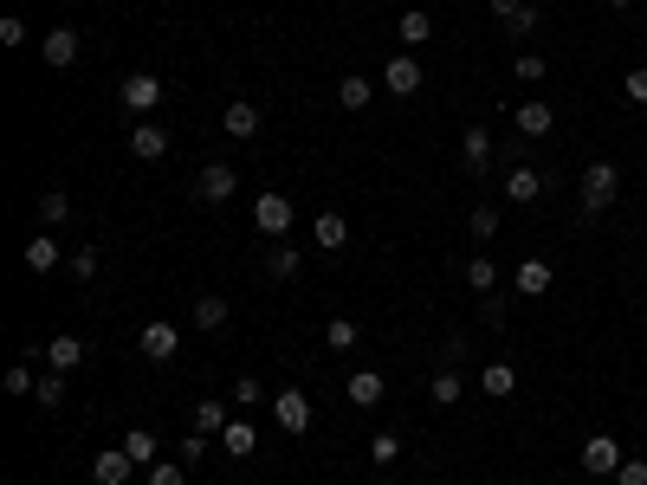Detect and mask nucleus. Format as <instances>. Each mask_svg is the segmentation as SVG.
Listing matches in <instances>:
<instances>
[{
	"mask_svg": "<svg viewBox=\"0 0 647 485\" xmlns=\"http://www.w3.org/2000/svg\"><path fill=\"white\" fill-rule=\"evenodd\" d=\"M382 388H389V382H382L376 369H356V376H350V408H376Z\"/></svg>",
	"mask_w": 647,
	"mask_h": 485,
	"instance_id": "21",
	"label": "nucleus"
},
{
	"mask_svg": "<svg viewBox=\"0 0 647 485\" xmlns=\"http://www.w3.org/2000/svg\"><path fill=\"white\" fill-rule=\"evenodd\" d=\"M382 91H395V97H415V91H421V65L408 59V52H395V59L382 65Z\"/></svg>",
	"mask_w": 647,
	"mask_h": 485,
	"instance_id": "8",
	"label": "nucleus"
},
{
	"mask_svg": "<svg viewBox=\"0 0 647 485\" xmlns=\"http://www.w3.org/2000/svg\"><path fill=\"white\" fill-rule=\"evenodd\" d=\"M59 220H72V194L46 188V194H39V227H59Z\"/></svg>",
	"mask_w": 647,
	"mask_h": 485,
	"instance_id": "25",
	"label": "nucleus"
},
{
	"mask_svg": "<svg viewBox=\"0 0 647 485\" xmlns=\"http://www.w3.org/2000/svg\"><path fill=\"white\" fill-rule=\"evenodd\" d=\"M39 59H46L52 72H65V65L78 59V33H72V26H52V33L39 39Z\"/></svg>",
	"mask_w": 647,
	"mask_h": 485,
	"instance_id": "10",
	"label": "nucleus"
},
{
	"mask_svg": "<svg viewBox=\"0 0 647 485\" xmlns=\"http://www.w3.org/2000/svg\"><path fill=\"white\" fill-rule=\"evenodd\" d=\"M20 259H26V272H52V266H59L65 253H59V240H52V233L39 227L33 240H26V253H20Z\"/></svg>",
	"mask_w": 647,
	"mask_h": 485,
	"instance_id": "15",
	"label": "nucleus"
},
{
	"mask_svg": "<svg viewBox=\"0 0 647 485\" xmlns=\"http://www.w3.org/2000/svg\"><path fill=\"white\" fill-rule=\"evenodd\" d=\"M428 33H434V20H428L421 7H408V13H402V52H408V46H421Z\"/></svg>",
	"mask_w": 647,
	"mask_h": 485,
	"instance_id": "29",
	"label": "nucleus"
},
{
	"mask_svg": "<svg viewBox=\"0 0 647 485\" xmlns=\"http://www.w3.org/2000/svg\"><path fill=\"white\" fill-rule=\"evenodd\" d=\"M615 194H622V169L615 162H589L583 169V214H609Z\"/></svg>",
	"mask_w": 647,
	"mask_h": 485,
	"instance_id": "1",
	"label": "nucleus"
},
{
	"mask_svg": "<svg viewBox=\"0 0 647 485\" xmlns=\"http://www.w3.org/2000/svg\"><path fill=\"white\" fill-rule=\"evenodd\" d=\"M175 453H182V466H195L201 453H208V434H195V427H188V440H182V447H175Z\"/></svg>",
	"mask_w": 647,
	"mask_h": 485,
	"instance_id": "43",
	"label": "nucleus"
},
{
	"mask_svg": "<svg viewBox=\"0 0 647 485\" xmlns=\"http://www.w3.org/2000/svg\"><path fill=\"white\" fill-rule=\"evenodd\" d=\"M479 388H486V395H499V401H512V395H518V369H512V363H486Z\"/></svg>",
	"mask_w": 647,
	"mask_h": 485,
	"instance_id": "22",
	"label": "nucleus"
},
{
	"mask_svg": "<svg viewBox=\"0 0 647 485\" xmlns=\"http://www.w3.org/2000/svg\"><path fill=\"white\" fill-rule=\"evenodd\" d=\"M505 26H512V33H538V7H531V0H525V7H518V13H512V20H505Z\"/></svg>",
	"mask_w": 647,
	"mask_h": 485,
	"instance_id": "45",
	"label": "nucleus"
},
{
	"mask_svg": "<svg viewBox=\"0 0 647 485\" xmlns=\"http://www.w3.org/2000/svg\"><path fill=\"white\" fill-rule=\"evenodd\" d=\"M130 156H136V162H162V156H169V130L143 117V123L130 130Z\"/></svg>",
	"mask_w": 647,
	"mask_h": 485,
	"instance_id": "7",
	"label": "nucleus"
},
{
	"mask_svg": "<svg viewBox=\"0 0 647 485\" xmlns=\"http://www.w3.org/2000/svg\"><path fill=\"white\" fill-rule=\"evenodd\" d=\"M512 291H518V298H544V291H550V266H544V259H525V266L512 272Z\"/></svg>",
	"mask_w": 647,
	"mask_h": 485,
	"instance_id": "17",
	"label": "nucleus"
},
{
	"mask_svg": "<svg viewBox=\"0 0 647 485\" xmlns=\"http://www.w3.org/2000/svg\"><path fill=\"white\" fill-rule=\"evenodd\" d=\"M466 227H473V240H492V233H499V207H492V201H479Z\"/></svg>",
	"mask_w": 647,
	"mask_h": 485,
	"instance_id": "34",
	"label": "nucleus"
},
{
	"mask_svg": "<svg viewBox=\"0 0 647 485\" xmlns=\"http://www.w3.org/2000/svg\"><path fill=\"white\" fill-rule=\"evenodd\" d=\"M220 130H227V136H240V143H246V136H259V104L233 97V104L220 110Z\"/></svg>",
	"mask_w": 647,
	"mask_h": 485,
	"instance_id": "13",
	"label": "nucleus"
},
{
	"mask_svg": "<svg viewBox=\"0 0 647 485\" xmlns=\"http://www.w3.org/2000/svg\"><path fill=\"white\" fill-rule=\"evenodd\" d=\"M136 473V460L123 447H110V453H91V485H123Z\"/></svg>",
	"mask_w": 647,
	"mask_h": 485,
	"instance_id": "9",
	"label": "nucleus"
},
{
	"mask_svg": "<svg viewBox=\"0 0 647 485\" xmlns=\"http://www.w3.org/2000/svg\"><path fill=\"white\" fill-rule=\"evenodd\" d=\"M324 343H330V350H356V324H350V317H330V324H324Z\"/></svg>",
	"mask_w": 647,
	"mask_h": 485,
	"instance_id": "35",
	"label": "nucleus"
},
{
	"mask_svg": "<svg viewBox=\"0 0 647 485\" xmlns=\"http://www.w3.org/2000/svg\"><path fill=\"white\" fill-rule=\"evenodd\" d=\"M369 460H376L382 473H389V466L402 460V440H395V434H376V440H369Z\"/></svg>",
	"mask_w": 647,
	"mask_h": 485,
	"instance_id": "33",
	"label": "nucleus"
},
{
	"mask_svg": "<svg viewBox=\"0 0 647 485\" xmlns=\"http://www.w3.org/2000/svg\"><path fill=\"white\" fill-rule=\"evenodd\" d=\"M538 194H544V175L538 169H512V175H505V201H512V207H531Z\"/></svg>",
	"mask_w": 647,
	"mask_h": 485,
	"instance_id": "16",
	"label": "nucleus"
},
{
	"mask_svg": "<svg viewBox=\"0 0 647 485\" xmlns=\"http://www.w3.org/2000/svg\"><path fill=\"white\" fill-rule=\"evenodd\" d=\"M428 485H440V479H428Z\"/></svg>",
	"mask_w": 647,
	"mask_h": 485,
	"instance_id": "49",
	"label": "nucleus"
},
{
	"mask_svg": "<svg viewBox=\"0 0 647 485\" xmlns=\"http://www.w3.org/2000/svg\"><path fill=\"white\" fill-rule=\"evenodd\" d=\"M123 453H130V460L149 473V466H156V453H162V440L149 434V427H130V434H123Z\"/></svg>",
	"mask_w": 647,
	"mask_h": 485,
	"instance_id": "19",
	"label": "nucleus"
},
{
	"mask_svg": "<svg viewBox=\"0 0 647 485\" xmlns=\"http://www.w3.org/2000/svg\"><path fill=\"white\" fill-rule=\"evenodd\" d=\"M369 97H376V85H369V78H356V72H350V78H343V85H337V104H343V110H363Z\"/></svg>",
	"mask_w": 647,
	"mask_h": 485,
	"instance_id": "28",
	"label": "nucleus"
},
{
	"mask_svg": "<svg viewBox=\"0 0 647 485\" xmlns=\"http://www.w3.org/2000/svg\"><path fill=\"white\" fill-rule=\"evenodd\" d=\"M46 363H52V369H65V376H72V369L85 363V337H72V330H59V337L46 343Z\"/></svg>",
	"mask_w": 647,
	"mask_h": 485,
	"instance_id": "14",
	"label": "nucleus"
},
{
	"mask_svg": "<svg viewBox=\"0 0 647 485\" xmlns=\"http://www.w3.org/2000/svg\"><path fill=\"white\" fill-rule=\"evenodd\" d=\"M628 453H622V440L615 434H589L583 440V453H576V466H583L589 479H615V466H622Z\"/></svg>",
	"mask_w": 647,
	"mask_h": 485,
	"instance_id": "2",
	"label": "nucleus"
},
{
	"mask_svg": "<svg viewBox=\"0 0 647 485\" xmlns=\"http://www.w3.org/2000/svg\"><path fill=\"white\" fill-rule=\"evenodd\" d=\"M272 421H279L285 434H305V427L318 421V408H311L305 388H285V395H272Z\"/></svg>",
	"mask_w": 647,
	"mask_h": 485,
	"instance_id": "3",
	"label": "nucleus"
},
{
	"mask_svg": "<svg viewBox=\"0 0 647 485\" xmlns=\"http://www.w3.org/2000/svg\"><path fill=\"white\" fill-rule=\"evenodd\" d=\"M615 485H647V460H622L615 466Z\"/></svg>",
	"mask_w": 647,
	"mask_h": 485,
	"instance_id": "44",
	"label": "nucleus"
},
{
	"mask_svg": "<svg viewBox=\"0 0 647 485\" xmlns=\"http://www.w3.org/2000/svg\"><path fill=\"white\" fill-rule=\"evenodd\" d=\"M65 266H72V279H98V246H78Z\"/></svg>",
	"mask_w": 647,
	"mask_h": 485,
	"instance_id": "39",
	"label": "nucleus"
},
{
	"mask_svg": "<svg viewBox=\"0 0 647 485\" xmlns=\"http://www.w3.org/2000/svg\"><path fill=\"white\" fill-rule=\"evenodd\" d=\"M512 72H518V85H538V78H544V59H538V52H518Z\"/></svg>",
	"mask_w": 647,
	"mask_h": 485,
	"instance_id": "40",
	"label": "nucleus"
},
{
	"mask_svg": "<svg viewBox=\"0 0 647 485\" xmlns=\"http://www.w3.org/2000/svg\"><path fill=\"white\" fill-rule=\"evenodd\" d=\"M466 285H473V291H499V266H492L486 253H473V259H466Z\"/></svg>",
	"mask_w": 647,
	"mask_h": 485,
	"instance_id": "27",
	"label": "nucleus"
},
{
	"mask_svg": "<svg viewBox=\"0 0 647 485\" xmlns=\"http://www.w3.org/2000/svg\"><path fill=\"white\" fill-rule=\"evenodd\" d=\"M428 395L440 401V408H453V401H460V376H453V369H440V376L428 382Z\"/></svg>",
	"mask_w": 647,
	"mask_h": 485,
	"instance_id": "36",
	"label": "nucleus"
},
{
	"mask_svg": "<svg viewBox=\"0 0 647 485\" xmlns=\"http://www.w3.org/2000/svg\"><path fill=\"white\" fill-rule=\"evenodd\" d=\"M195 194L208 207H220V201H233V194H240V175H233V162H208V169L195 175Z\"/></svg>",
	"mask_w": 647,
	"mask_h": 485,
	"instance_id": "4",
	"label": "nucleus"
},
{
	"mask_svg": "<svg viewBox=\"0 0 647 485\" xmlns=\"http://www.w3.org/2000/svg\"><path fill=\"white\" fill-rule=\"evenodd\" d=\"M266 272H272V279H298V246H272Z\"/></svg>",
	"mask_w": 647,
	"mask_h": 485,
	"instance_id": "31",
	"label": "nucleus"
},
{
	"mask_svg": "<svg viewBox=\"0 0 647 485\" xmlns=\"http://www.w3.org/2000/svg\"><path fill=\"white\" fill-rule=\"evenodd\" d=\"M311 240L337 253V246H350V220H343V214H318V227H311Z\"/></svg>",
	"mask_w": 647,
	"mask_h": 485,
	"instance_id": "23",
	"label": "nucleus"
},
{
	"mask_svg": "<svg viewBox=\"0 0 647 485\" xmlns=\"http://www.w3.org/2000/svg\"><path fill=\"white\" fill-rule=\"evenodd\" d=\"M233 401H240V408H259V401H272V395H266V382H259V376H240V382H233Z\"/></svg>",
	"mask_w": 647,
	"mask_h": 485,
	"instance_id": "37",
	"label": "nucleus"
},
{
	"mask_svg": "<svg viewBox=\"0 0 647 485\" xmlns=\"http://www.w3.org/2000/svg\"><path fill=\"white\" fill-rule=\"evenodd\" d=\"M175 350H182V330H175V324H162V317H156V324H143V356H149V363H169Z\"/></svg>",
	"mask_w": 647,
	"mask_h": 485,
	"instance_id": "11",
	"label": "nucleus"
},
{
	"mask_svg": "<svg viewBox=\"0 0 647 485\" xmlns=\"http://www.w3.org/2000/svg\"><path fill=\"white\" fill-rule=\"evenodd\" d=\"M220 447H227L233 460H253V453H259V427H253V421H227V434H220Z\"/></svg>",
	"mask_w": 647,
	"mask_h": 485,
	"instance_id": "18",
	"label": "nucleus"
},
{
	"mask_svg": "<svg viewBox=\"0 0 647 485\" xmlns=\"http://www.w3.org/2000/svg\"><path fill=\"white\" fill-rule=\"evenodd\" d=\"M376 485H389V479H376Z\"/></svg>",
	"mask_w": 647,
	"mask_h": 485,
	"instance_id": "48",
	"label": "nucleus"
},
{
	"mask_svg": "<svg viewBox=\"0 0 647 485\" xmlns=\"http://www.w3.org/2000/svg\"><path fill=\"white\" fill-rule=\"evenodd\" d=\"M0 46H7V52L26 46V20H20V13H7V20H0Z\"/></svg>",
	"mask_w": 647,
	"mask_h": 485,
	"instance_id": "41",
	"label": "nucleus"
},
{
	"mask_svg": "<svg viewBox=\"0 0 647 485\" xmlns=\"http://www.w3.org/2000/svg\"><path fill=\"white\" fill-rule=\"evenodd\" d=\"M117 97H123V110H130V117H136V123H143V117H149V110H156V104H162V78H149V72H136V78H123V91H117Z\"/></svg>",
	"mask_w": 647,
	"mask_h": 485,
	"instance_id": "5",
	"label": "nucleus"
},
{
	"mask_svg": "<svg viewBox=\"0 0 647 485\" xmlns=\"http://www.w3.org/2000/svg\"><path fill=\"white\" fill-rule=\"evenodd\" d=\"M512 123H518V136H550V130H557V110H550L544 97H525Z\"/></svg>",
	"mask_w": 647,
	"mask_h": 485,
	"instance_id": "12",
	"label": "nucleus"
},
{
	"mask_svg": "<svg viewBox=\"0 0 647 485\" xmlns=\"http://www.w3.org/2000/svg\"><path fill=\"white\" fill-rule=\"evenodd\" d=\"M33 401H39V408H59V401H65V369H46L39 388H33Z\"/></svg>",
	"mask_w": 647,
	"mask_h": 485,
	"instance_id": "30",
	"label": "nucleus"
},
{
	"mask_svg": "<svg viewBox=\"0 0 647 485\" xmlns=\"http://www.w3.org/2000/svg\"><path fill=\"white\" fill-rule=\"evenodd\" d=\"M460 156H466V169H486V162H492V130H479V123H473V130H466L460 136Z\"/></svg>",
	"mask_w": 647,
	"mask_h": 485,
	"instance_id": "20",
	"label": "nucleus"
},
{
	"mask_svg": "<svg viewBox=\"0 0 647 485\" xmlns=\"http://www.w3.org/2000/svg\"><path fill=\"white\" fill-rule=\"evenodd\" d=\"M292 214H298L292 194H259V201H253V227H259V233H272V240H279V233L292 227Z\"/></svg>",
	"mask_w": 647,
	"mask_h": 485,
	"instance_id": "6",
	"label": "nucleus"
},
{
	"mask_svg": "<svg viewBox=\"0 0 647 485\" xmlns=\"http://www.w3.org/2000/svg\"><path fill=\"white\" fill-rule=\"evenodd\" d=\"M220 324H227V298L201 291V298H195V330H220Z\"/></svg>",
	"mask_w": 647,
	"mask_h": 485,
	"instance_id": "26",
	"label": "nucleus"
},
{
	"mask_svg": "<svg viewBox=\"0 0 647 485\" xmlns=\"http://www.w3.org/2000/svg\"><path fill=\"white\" fill-rule=\"evenodd\" d=\"M227 401H195V434H227Z\"/></svg>",
	"mask_w": 647,
	"mask_h": 485,
	"instance_id": "24",
	"label": "nucleus"
},
{
	"mask_svg": "<svg viewBox=\"0 0 647 485\" xmlns=\"http://www.w3.org/2000/svg\"><path fill=\"white\" fill-rule=\"evenodd\" d=\"M149 485H188V466L182 460H156L149 466Z\"/></svg>",
	"mask_w": 647,
	"mask_h": 485,
	"instance_id": "38",
	"label": "nucleus"
},
{
	"mask_svg": "<svg viewBox=\"0 0 647 485\" xmlns=\"http://www.w3.org/2000/svg\"><path fill=\"white\" fill-rule=\"evenodd\" d=\"M0 388H7V395H33V388H39L33 382V356H26V363H13L7 376H0Z\"/></svg>",
	"mask_w": 647,
	"mask_h": 485,
	"instance_id": "32",
	"label": "nucleus"
},
{
	"mask_svg": "<svg viewBox=\"0 0 647 485\" xmlns=\"http://www.w3.org/2000/svg\"><path fill=\"white\" fill-rule=\"evenodd\" d=\"M622 97H628V104H641V110H647V65H641V72H628V78H622Z\"/></svg>",
	"mask_w": 647,
	"mask_h": 485,
	"instance_id": "42",
	"label": "nucleus"
},
{
	"mask_svg": "<svg viewBox=\"0 0 647 485\" xmlns=\"http://www.w3.org/2000/svg\"><path fill=\"white\" fill-rule=\"evenodd\" d=\"M609 7H615V13H628V7H635V0H609Z\"/></svg>",
	"mask_w": 647,
	"mask_h": 485,
	"instance_id": "47",
	"label": "nucleus"
},
{
	"mask_svg": "<svg viewBox=\"0 0 647 485\" xmlns=\"http://www.w3.org/2000/svg\"><path fill=\"white\" fill-rule=\"evenodd\" d=\"M518 7H525V0H492V13H499V20H512Z\"/></svg>",
	"mask_w": 647,
	"mask_h": 485,
	"instance_id": "46",
	"label": "nucleus"
}]
</instances>
